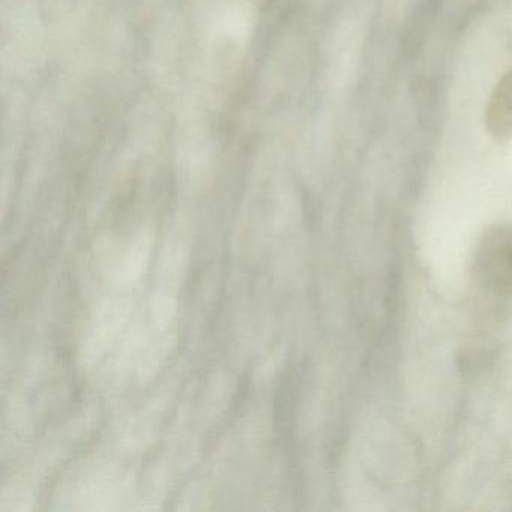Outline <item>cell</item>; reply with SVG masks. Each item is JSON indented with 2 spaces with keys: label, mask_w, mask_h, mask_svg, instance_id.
<instances>
[{
  "label": "cell",
  "mask_w": 512,
  "mask_h": 512,
  "mask_svg": "<svg viewBox=\"0 0 512 512\" xmlns=\"http://www.w3.org/2000/svg\"><path fill=\"white\" fill-rule=\"evenodd\" d=\"M475 283L485 296L512 298V226L491 227L482 236L473 262Z\"/></svg>",
  "instance_id": "6da1fadb"
},
{
  "label": "cell",
  "mask_w": 512,
  "mask_h": 512,
  "mask_svg": "<svg viewBox=\"0 0 512 512\" xmlns=\"http://www.w3.org/2000/svg\"><path fill=\"white\" fill-rule=\"evenodd\" d=\"M485 127L500 142L512 139V71L500 79L488 100Z\"/></svg>",
  "instance_id": "7a4b0ae2"
}]
</instances>
